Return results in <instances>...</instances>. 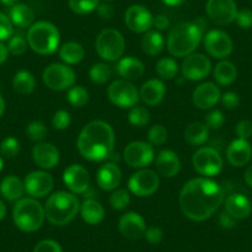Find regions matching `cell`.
<instances>
[{"label": "cell", "instance_id": "1", "mask_svg": "<svg viewBox=\"0 0 252 252\" xmlns=\"http://www.w3.org/2000/svg\"><path fill=\"white\" fill-rule=\"evenodd\" d=\"M225 199L224 189L209 178H194L187 182L179 193L182 213L193 221L209 219Z\"/></svg>", "mask_w": 252, "mask_h": 252}, {"label": "cell", "instance_id": "2", "mask_svg": "<svg viewBox=\"0 0 252 252\" xmlns=\"http://www.w3.org/2000/svg\"><path fill=\"white\" fill-rule=\"evenodd\" d=\"M115 145V134L108 123L93 120L82 129L77 140V149L83 158L93 162L110 158Z\"/></svg>", "mask_w": 252, "mask_h": 252}, {"label": "cell", "instance_id": "3", "mask_svg": "<svg viewBox=\"0 0 252 252\" xmlns=\"http://www.w3.org/2000/svg\"><path fill=\"white\" fill-rule=\"evenodd\" d=\"M204 37V31L194 21H179L171 29L167 37V48L174 57L192 55Z\"/></svg>", "mask_w": 252, "mask_h": 252}, {"label": "cell", "instance_id": "4", "mask_svg": "<svg viewBox=\"0 0 252 252\" xmlns=\"http://www.w3.org/2000/svg\"><path fill=\"white\" fill-rule=\"evenodd\" d=\"M79 208L81 203L73 193L56 192L46 202L45 217L52 225L62 226L76 218Z\"/></svg>", "mask_w": 252, "mask_h": 252}, {"label": "cell", "instance_id": "5", "mask_svg": "<svg viewBox=\"0 0 252 252\" xmlns=\"http://www.w3.org/2000/svg\"><path fill=\"white\" fill-rule=\"evenodd\" d=\"M60 31L48 21H37L29 28V47L38 55H52L60 46Z\"/></svg>", "mask_w": 252, "mask_h": 252}, {"label": "cell", "instance_id": "6", "mask_svg": "<svg viewBox=\"0 0 252 252\" xmlns=\"http://www.w3.org/2000/svg\"><path fill=\"white\" fill-rule=\"evenodd\" d=\"M13 219L21 231H37L45 221V208L35 198H21L13 209Z\"/></svg>", "mask_w": 252, "mask_h": 252}, {"label": "cell", "instance_id": "7", "mask_svg": "<svg viewBox=\"0 0 252 252\" xmlns=\"http://www.w3.org/2000/svg\"><path fill=\"white\" fill-rule=\"evenodd\" d=\"M95 51L99 57L108 62L119 61L125 51L124 36L114 29H105L95 40Z\"/></svg>", "mask_w": 252, "mask_h": 252}, {"label": "cell", "instance_id": "8", "mask_svg": "<svg viewBox=\"0 0 252 252\" xmlns=\"http://www.w3.org/2000/svg\"><path fill=\"white\" fill-rule=\"evenodd\" d=\"M42 81L46 87L52 91H66L76 83V73L68 64L52 63L43 71Z\"/></svg>", "mask_w": 252, "mask_h": 252}, {"label": "cell", "instance_id": "9", "mask_svg": "<svg viewBox=\"0 0 252 252\" xmlns=\"http://www.w3.org/2000/svg\"><path fill=\"white\" fill-rule=\"evenodd\" d=\"M108 98L114 105L121 109H131L140 100V93L136 87L125 79H116L108 87Z\"/></svg>", "mask_w": 252, "mask_h": 252}, {"label": "cell", "instance_id": "10", "mask_svg": "<svg viewBox=\"0 0 252 252\" xmlns=\"http://www.w3.org/2000/svg\"><path fill=\"white\" fill-rule=\"evenodd\" d=\"M193 167L199 174L205 177L217 176L222 169V157L213 147H200L194 152L192 158Z\"/></svg>", "mask_w": 252, "mask_h": 252}, {"label": "cell", "instance_id": "11", "mask_svg": "<svg viewBox=\"0 0 252 252\" xmlns=\"http://www.w3.org/2000/svg\"><path fill=\"white\" fill-rule=\"evenodd\" d=\"M123 156L130 167L142 169L155 161V150L149 142L132 141L125 147Z\"/></svg>", "mask_w": 252, "mask_h": 252}, {"label": "cell", "instance_id": "12", "mask_svg": "<svg viewBox=\"0 0 252 252\" xmlns=\"http://www.w3.org/2000/svg\"><path fill=\"white\" fill-rule=\"evenodd\" d=\"M129 190L137 197H149L156 193L159 187V177L152 169L142 168L129 179Z\"/></svg>", "mask_w": 252, "mask_h": 252}, {"label": "cell", "instance_id": "13", "mask_svg": "<svg viewBox=\"0 0 252 252\" xmlns=\"http://www.w3.org/2000/svg\"><path fill=\"white\" fill-rule=\"evenodd\" d=\"M237 11L234 0H208L207 3L208 18L219 26L229 25L235 21Z\"/></svg>", "mask_w": 252, "mask_h": 252}, {"label": "cell", "instance_id": "14", "mask_svg": "<svg viewBox=\"0 0 252 252\" xmlns=\"http://www.w3.org/2000/svg\"><path fill=\"white\" fill-rule=\"evenodd\" d=\"M212 71V63L209 58L202 53H192L187 56L182 63V74L184 79L202 81Z\"/></svg>", "mask_w": 252, "mask_h": 252}, {"label": "cell", "instance_id": "15", "mask_svg": "<svg viewBox=\"0 0 252 252\" xmlns=\"http://www.w3.org/2000/svg\"><path fill=\"white\" fill-rule=\"evenodd\" d=\"M204 47L212 57L222 60L231 55L232 40L226 32L221 30H212L204 36Z\"/></svg>", "mask_w": 252, "mask_h": 252}, {"label": "cell", "instance_id": "16", "mask_svg": "<svg viewBox=\"0 0 252 252\" xmlns=\"http://www.w3.org/2000/svg\"><path fill=\"white\" fill-rule=\"evenodd\" d=\"M25 192L31 198H43L50 194L53 188V178L45 171L31 172L24 181Z\"/></svg>", "mask_w": 252, "mask_h": 252}, {"label": "cell", "instance_id": "17", "mask_svg": "<svg viewBox=\"0 0 252 252\" xmlns=\"http://www.w3.org/2000/svg\"><path fill=\"white\" fill-rule=\"evenodd\" d=\"M126 26L135 33H145L154 26V16L142 5H132L124 16Z\"/></svg>", "mask_w": 252, "mask_h": 252}, {"label": "cell", "instance_id": "18", "mask_svg": "<svg viewBox=\"0 0 252 252\" xmlns=\"http://www.w3.org/2000/svg\"><path fill=\"white\" fill-rule=\"evenodd\" d=\"M63 182L73 194H84L89 188V173L81 164H71L63 172Z\"/></svg>", "mask_w": 252, "mask_h": 252}, {"label": "cell", "instance_id": "19", "mask_svg": "<svg viewBox=\"0 0 252 252\" xmlns=\"http://www.w3.org/2000/svg\"><path fill=\"white\" fill-rule=\"evenodd\" d=\"M119 231L126 239H141L145 235V231H146V224H145L144 218L139 213H126L119 220Z\"/></svg>", "mask_w": 252, "mask_h": 252}, {"label": "cell", "instance_id": "20", "mask_svg": "<svg viewBox=\"0 0 252 252\" xmlns=\"http://www.w3.org/2000/svg\"><path fill=\"white\" fill-rule=\"evenodd\" d=\"M220 89L212 82H205L198 86L193 92V103L200 110L212 109L220 100Z\"/></svg>", "mask_w": 252, "mask_h": 252}, {"label": "cell", "instance_id": "21", "mask_svg": "<svg viewBox=\"0 0 252 252\" xmlns=\"http://www.w3.org/2000/svg\"><path fill=\"white\" fill-rule=\"evenodd\" d=\"M32 158L42 169L55 168L60 162V151L50 142H38L32 150Z\"/></svg>", "mask_w": 252, "mask_h": 252}, {"label": "cell", "instance_id": "22", "mask_svg": "<svg viewBox=\"0 0 252 252\" xmlns=\"http://www.w3.org/2000/svg\"><path fill=\"white\" fill-rule=\"evenodd\" d=\"M226 157L230 164L234 167H244L251 161L252 147L247 140L236 139L229 145Z\"/></svg>", "mask_w": 252, "mask_h": 252}, {"label": "cell", "instance_id": "23", "mask_svg": "<svg viewBox=\"0 0 252 252\" xmlns=\"http://www.w3.org/2000/svg\"><path fill=\"white\" fill-rule=\"evenodd\" d=\"M121 182V171L114 162H106L96 172V183L99 188L110 192L115 190Z\"/></svg>", "mask_w": 252, "mask_h": 252}, {"label": "cell", "instance_id": "24", "mask_svg": "<svg viewBox=\"0 0 252 252\" xmlns=\"http://www.w3.org/2000/svg\"><path fill=\"white\" fill-rule=\"evenodd\" d=\"M225 212L231 215L234 219L242 220L246 219L252 212V205L249 198L244 194H235L227 195L225 198Z\"/></svg>", "mask_w": 252, "mask_h": 252}, {"label": "cell", "instance_id": "25", "mask_svg": "<svg viewBox=\"0 0 252 252\" xmlns=\"http://www.w3.org/2000/svg\"><path fill=\"white\" fill-rule=\"evenodd\" d=\"M156 168L161 176L166 178L176 177L181 171V161L172 150H162L156 157Z\"/></svg>", "mask_w": 252, "mask_h": 252}, {"label": "cell", "instance_id": "26", "mask_svg": "<svg viewBox=\"0 0 252 252\" xmlns=\"http://www.w3.org/2000/svg\"><path fill=\"white\" fill-rule=\"evenodd\" d=\"M116 73L125 81H137L145 74L144 63L135 57L120 58L116 64Z\"/></svg>", "mask_w": 252, "mask_h": 252}, {"label": "cell", "instance_id": "27", "mask_svg": "<svg viewBox=\"0 0 252 252\" xmlns=\"http://www.w3.org/2000/svg\"><path fill=\"white\" fill-rule=\"evenodd\" d=\"M140 99L146 105L156 106L163 100L166 94V87L161 79H149L142 84L140 89Z\"/></svg>", "mask_w": 252, "mask_h": 252}, {"label": "cell", "instance_id": "28", "mask_svg": "<svg viewBox=\"0 0 252 252\" xmlns=\"http://www.w3.org/2000/svg\"><path fill=\"white\" fill-rule=\"evenodd\" d=\"M79 212H81L82 219L89 225L100 224L105 217V210H104L101 203L93 199V198H88V199L84 200L81 204Z\"/></svg>", "mask_w": 252, "mask_h": 252}, {"label": "cell", "instance_id": "29", "mask_svg": "<svg viewBox=\"0 0 252 252\" xmlns=\"http://www.w3.org/2000/svg\"><path fill=\"white\" fill-rule=\"evenodd\" d=\"M25 192L24 182L16 176H8L0 183V194L9 202H18Z\"/></svg>", "mask_w": 252, "mask_h": 252}, {"label": "cell", "instance_id": "30", "mask_svg": "<svg viewBox=\"0 0 252 252\" xmlns=\"http://www.w3.org/2000/svg\"><path fill=\"white\" fill-rule=\"evenodd\" d=\"M9 19L11 20L13 25L18 26V28H30L31 25H33L35 13H33L32 9L29 5H26V4L18 3L16 5L10 8V11H9Z\"/></svg>", "mask_w": 252, "mask_h": 252}, {"label": "cell", "instance_id": "31", "mask_svg": "<svg viewBox=\"0 0 252 252\" xmlns=\"http://www.w3.org/2000/svg\"><path fill=\"white\" fill-rule=\"evenodd\" d=\"M141 48L144 53L147 56L159 55L164 48V38L161 35V32L157 30H149L145 32L144 37L141 40Z\"/></svg>", "mask_w": 252, "mask_h": 252}, {"label": "cell", "instance_id": "32", "mask_svg": "<svg viewBox=\"0 0 252 252\" xmlns=\"http://www.w3.org/2000/svg\"><path fill=\"white\" fill-rule=\"evenodd\" d=\"M209 136V129L203 123H192L187 126L184 131V139L189 145L193 146H200L204 144Z\"/></svg>", "mask_w": 252, "mask_h": 252}, {"label": "cell", "instance_id": "33", "mask_svg": "<svg viewBox=\"0 0 252 252\" xmlns=\"http://www.w3.org/2000/svg\"><path fill=\"white\" fill-rule=\"evenodd\" d=\"M237 69L230 61H221L214 69V78L220 86H230L236 81Z\"/></svg>", "mask_w": 252, "mask_h": 252}, {"label": "cell", "instance_id": "34", "mask_svg": "<svg viewBox=\"0 0 252 252\" xmlns=\"http://www.w3.org/2000/svg\"><path fill=\"white\" fill-rule=\"evenodd\" d=\"M60 58L66 64H77L84 58V48L78 42H67L58 51Z\"/></svg>", "mask_w": 252, "mask_h": 252}, {"label": "cell", "instance_id": "35", "mask_svg": "<svg viewBox=\"0 0 252 252\" xmlns=\"http://www.w3.org/2000/svg\"><path fill=\"white\" fill-rule=\"evenodd\" d=\"M36 87V79L29 71H19L14 76L13 88L20 95H29Z\"/></svg>", "mask_w": 252, "mask_h": 252}, {"label": "cell", "instance_id": "36", "mask_svg": "<svg viewBox=\"0 0 252 252\" xmlns=\"http://www.w3.org/2000/svg\"><path fill=\"white\" fill-rule=\"evenodd\" d=\"M156 73L164 81H171L178 73V64L171 57H164L156 63Z\"/></svg>", "mask_w": 252, "mask_h": 252}, {"label": "cell", "instance_id": "37", "mask_svg": "<svg viewBox=\"0 0 252 252\" xmlns=\"http://www.w3.org/2000/svg\"><path fill=\"white\" fill-rule=\"evenodd\" d=\"M111 74H113V69H111V66H109L108 63H95L89 69V78L95 84L106 83L111 78Z\"/></svg>", "mask_w": 252, "mask_h": 252}, {"label": "cell", "instance_id": "38", "mask_svg": "<svg viewBox=\"0 0 252 252\" xmlns=\"http://www.w3.org/2000/svg\"><path fill=\"white\" fill-rule=\"evenodd\" d=\"M67 99H68L69 104L74 108H82L86 105L89 101V94L86 88L82 86H73L72 88L68 89L67 93Z\"/></svg>", "mask_w": 252, "mask_h": 252}, {"label": "cell", "instance_id": "39", "mask_svg": "<svg viewBox=\"0 0 252 252\" xmlns=\"http://www.w3.org/2000/svg\"><path fill=\"white\" fill-rule=\"evenodd\" d=\"M69 8L78 15H86L96 10L99 6V0H68Z\"/></svg>", "mask_w": 252, "mask_h": 252}, {"label": "cell", "instance_id": "40", "mask_svg": "<svg viewBox=\"0 0 252 252\" xmlns=\"http://www.w3.org/2000/svg\"><path fill=\"white\" fill-rule=\"evenodd\" d=\"M111 208L115 210H124L129 207L130 204V194L126 189H116L111 193L109 198Z\"/></svg>", "mask_w": 252, "mask_h": 252}, {"label": "cell", "instance_id": "41", "mask_svg": "<svg viewBox=\"0 0 252 252\" xmlns=\"http://www.w3.org/2000/svg\"><path fill=\"white\" fill-rule=\"evenodd\" d=\"M26 135L32 141L41 142L47 136V127H46V125L42 121H31L28 125V127H26Z\"/></svg>", "mask_w": 252, "mask_h": 252}, {"label": "cell", "instance_id": "42", "mask_svg": "<svg viewBox=\"0 0 252 252\" xmlns=\"http://www.w3.org/2000/svg\"><path fill=\"white\" fill-rule=\"evenodd\" d=\"M150 121V113L144 106H134L129 113V123L136 127H142Z\"/></svg>", "mask_w": 252, "mask_h": 252}, {"label": "cell", "instance_id": "43", "mask_svg": "<svg viewBox=\"0 0 252 252\" xmlns=\"http://www.w3.org/2000/svg\"><path fill=\"white\" fill-rule=\"evenodd\" d=\"M147 137H149V144H151L152 146H162L163 144H166L167 139H168V132L164 126L157 124L149 130Z\"/></svg>", "mask_w": 252, "mask_h": 252}, {"label": "cell", "instance_id": "44", "mask_svg": "<svg viewBox=\"0 0 252 252\" xmlns=\"http://www.w3.org/2000/svg\"><path fill=\"white\" fill-rule=\"evenodd\" d=\"M20 152V142L15 137H6L0 144V154L4 157L13 158Z\"/></svg>", "mask_w": 252, "mask_h": 252}, {"label": "cell", "instance_id": "45", "mask_svg": "<svg viewBox=\"0 0 252 252\" xmlns=\"http://www.w3.org/2000/svg\"><path fill=\"white\" fill-rule=\"evenodd\" d=\"M28 40L23 37L21 35H15L10 37L8 43V50L11 55L14 56H21L26 52L28 50Z\"/></svg>", "mask_w": 252, "mask_h": 252}, {"label": "cell", "instance_id": "46", "mask_svg": "<svg viewBox=\"0 0 252 252\" xmlns=\"http://www.w3.org/2000/svg\"><path fill=\"white\" fill-rule=\"evenodd\" d=\"M71 124V114L67 110L56 111L52 118V126L56 130H66Z\"/></svg>", "mask_w": 252, "mask_h": 252}, {"label": "cell", "instance_id": "47", "mask_svg": "<svg viewBox=\"0 0 252 252\" xmlns=\"http://www.w3.org/2000/svg\"><path fill=\"white\" fill-rule=\"evenodd\" d=\"M225 118L220 110H212L207 116H205V125L208 126V129L217 130L220 129L224 125Z\"/></svg>", "mask_w": 252, "mask_h": 252}, {"label": "cell", "instance_id": "48", "mask_svg": "<svg viewBox=\"0 0 252 252\" xmlns=\"http://www.w3.org/2000/svg\"><path fill=\"white\" fill-rule=\"evenodd\" d=\"M13 35V23L5 14L0 13V42L5 41Z\"/></svg>", "mask_w": 252, "mask_h": 252}, {"label": "cell", "instance_id": "49", "mask_svg": "<svg viewBox=\"0 0 252 252\" xmlns=\"http://www.w3.org/2000/svg\"><path fill=\"white\" fill-rule=\"evenodd\" d=\"M33 252H63L62 247L55 240H42L33 249Z\"/></svg>", "mask_w": 252, "mask_h": 252}, {"label": "cell", "instance_id": "50", "mask_svg": "<svg viewBox=\"0 0 252 252\" xmlns=\"http://www.w3.org/2000/svg\"><path fill=\"white\" fill-rule=\"evenodd\" d=\"M220 100H221L222 106L229 109V110H234L240 104V98L235 92H226L220 96Z\"/></svg>", "mask_w": 252, "mask_h": 252}, {"label": "cell", "instance_id": "51", "mask_svg": "<svg viewBox=\"0 0 252 252\" xmlns=\"http://www.w3.org/2000/svg\"><path fill=\"white\" fill-rule=\"evenodd\" d=\"M235 21L241 29H250L252 28V10L250 9H242L237 11V15Z\"/></svg>", "mask_w": 252, "mask_h": 252}, {"label": "cell", "instance_id": "52", "mask_svg": "<svg viewBox=\"0 0 252 252\" xmlns=\"http://www.w3.org/2000/svg\"><path fill=\"white\" fill-rule=\"evenodd\" d=\"M236 135L239 139L247 140L252 136V123L250 120H241L236 125Z\"/></svg>", "mask_w": 252, "mask_h": 252}, {"label": "cell", "instance_id": "53", "mask_svg": "<svg viewBox=\"0 0 252 252\" xmlns=\"http://www.w3.org/2000/svg\"><path fill=\"white\" fill-rule=\"evenodd\" d=\"M144 236L146 237V240L150 242V244L156 245V244H159V242L162 241V239H163V231H162L159 227L151 226L149 227V229H146Z\"/></svg>", "mask_w": 252, "mask_h": 252}, {"label": "cell", "instance_id": "54", "mask_svg": "<svg viewBox=\"0 0 252 252\" xmlns=\"http://www.w3.org/2000/svg\"><path fill=\"white\" fill-rule=\"evenodd\" d=\"M219 224L224 229H232V227L236 226V219H234L231 215L227 214L224 210L219 217Z\"/></svg>", "mask_w": 252, "mask_h": 252}, {"label": "cell", "instance_id": "55", "mask_svg": "<svg viewBox=\"0 0 252 252\" xmlns=\"http://www.w3.org/2000/svg\"><path fill=\"white\" fill-rule=\"evenodd\" d=\"M154 26L157 31L167 30L169 28L168 18L164 15H157L156 18H154Z\"/></svg>", "mask_w": 252, "mask_h": 252}, {"label": "cell", "instance_id": "56", "mask_svg": "<svg viewBox=\"0 0 252 252\" xmlns=\"http://www.w3.org/2000/svg\"><path fill=\"white\" fill-rule=\"evenodd\" d=\"M96 11H98V15L101 19H106V20L110 19L114 14L113 6L110 4H99V6L96 8Z\"/></svg>", "mask_w": 252, "mask_h": 252}, {"label": "cell", "instance_id": "57", "mask_svg": "<svg viewBox=\"0 0 252 252\" xmlns=\"http://www.w3.org/2000/svg\"><path fill=\"white\" fill-rule=\"evenodd\" d=\"M9 50L8 46L4 45L3 42H0V64H3L6 60H8Z\"/></svg>", "mask_w": 252, "mask_h": 252}, {"label": "cell", "instance_id": "58", "mask_svg": "<svg viewBox=\"0 0 252 252\" xmlns=\"http://www.w3.org/2000/svg\"><path fill=\"white\" fill-rule=\"evenodd\" d=\"M245 182L252 188V166H250L245 172Z\"/></svg>", "mask_w": 252, "mask_h": 252}, {"label": "cell", "instance_id": "59", "mask_svg": "<svg viewBox=\"0 0 252 252\" xmlns=\"http://www.w3.org/2000/svg\"><path fill=\"white\" fill-rule=\"evenodd\" d=\"M162 1H163V4H166L168 6H178L183 3L184 0H162Z\"/></svg>", "mask_w": 252, "mask_h": 252}, {"label": "cell", "instance_id": "60", "mask_svg": "<svg viewBox=\"0 0 252 252\" xmlns=\"http://www.w3.org/2000/svg\"><path fill=\"white\" fill-rule=\"evenodd\" d=\"M6 215V207L3 200H0V220H3Z\"/></svg>", "mask_w": 252, "mask_h": 252}, {"label": "cell", "instance_id": "61", "mask_svg": "<svg viewBox=\"0 0 252 252\" xmlns=\"http://www.w3.org/2000/svg\"><path fill=\"white\" fill-rule=\"evenodd\" d=\"M4 111H5V100H4L3 94L0 93V118L3 116Z\"/></svg>", "mask_w": 252, "mask_h": 252}, {"label": "cell", "instance_id": "62", "mask_svg": "<svg viewBox=\"0 0 252 252\" xmlns=\"http://www.w3.org/2000/svg\"><path fill=\"white\" fill-rule=\"evenodd\" d=\"M0 1H1V4H4L5 6H10V8L19 3V0H0Z\"/></svg>", "mask_w": 252, "mask_h": 252}, {"label": "cell", "instance_id": "63", "mask_svg": "<svg viewBox=\"0 0 252 252\" xmlns=\"http://www.w3.org/2000/svg\"><path fill=\"white\" fill-rule=\"evenodd\" d=\"M3 167H4V161H3V158H1V156H0V172H1Z\"/></svg>", "mask_w": 252, "mask_h": 252}, {"label": "cell", "instance_id": "64", "mask_svg": "<svg viewBox=\"0 0 252 252\" xmlns=\"http://www.w3.org/2000/svg\"><path fill=\"white\" fill-rule=\"evenodd\" d=\"M106 1H109V0H106Z\"/></svg>", "mask_w": 252, "mask_h": 252}]
</instances>
